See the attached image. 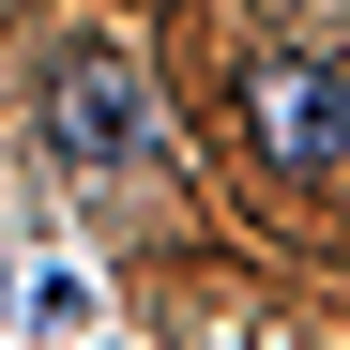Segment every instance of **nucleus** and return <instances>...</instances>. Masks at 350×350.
<instances>
[{"instance_id":"obj_1","label":"nucleus","mask_w":350,"mask_h":350,"mask_svg":"<svg viewBox=\"0 0 350 350\" xmlns=\"http://www.w3.org/2000/svg\"><path fill=\"white\" fill-rule=\"evenodd\" d=\"M244 137L259 167H289V183H320V167L350 152V77L305 62V46H274V62H244Z\"/></svg>"},{"instance_id":"obj_2","label":"nucleus","mask_w":350,"mask_h":350,"mask_svg":"<svg viewBox=\"0 0 350 350\" xmlns=\"http://www.w3.org/2000/svg\"><path fill=\"white\" fill-rule=\"evenodd\" d=\"M46 137H62L77 167H122V152H152V92L107 62V46H77V62L46 77Z\"/></svg>"},{"instance_id":"obj_3","label":"nucleus","mask_w":350,"mask_h":350,"mask_svg":"<svg viewBox=\"0 0 350 350\" xmlns=\"http://www.w3.org/2000/svg\"><path fill=\"white\" fill-rule=\"evenodd\" d=\"M213 350H274V335H244V320H228V335H213Z\"/></svg>"}]
</instances>
